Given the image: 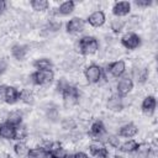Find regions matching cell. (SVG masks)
<instances>
[{
    "instance_id": "6da1fadb",
    "label": "cell",
    "mask_w": 158,
    "mask_h": 158,
    "mask_svg": "<svg viewBox=\"0 0 158 158\" xmlns=\"http://www.w3.org/2000/svg\"><path fill=\"white\" fill-rule=\"evenodd\" d=\"M77 48L83 56L95 54L99 51V41L94 36H83L77 42Z\"/></svg>"
},
{
    "instance_id": "7a4b0ae2",
    "label": "cell",
    "mask_w": 158,
    "mask_h": 158,
    "mask_svg": "<svg viewBox=\"0 0 158 158\" xmlns=\"http://www.w3.org/2000/svg\"><path fill=\"white\" fill-rule=\"evenodd\" d=\"M30 79L35 85L48 86L54 79V73L53 70H35L30 75Z\"/></svg>"
},
{
    "instance_id": "3957f363",
    "label": "cell",
    "mask_w": 158,
    "mask_h": 158,
    "mask_svg": "<svg viewBox=\"0 0 158 158\" xmlns=\"http://www.w3.org/2000/svg\"><path fill=\"white\" fill-rule=\"evenodd\" d=\"M88 135L94 139V141H99V142H102L105 144V139L107 137V131H106V127L104 125V122L101 120H96L91 123L90 128H89V132Z\"/></svg>"
},
{
    "instance_id": "277c9868",
    "label": "cell",
    "mask_w": 158,
    "mask_h": 158,
    "mask_svg": "<svg viewBox=\"0 0 158 158\" xmlns=\"http://www.w3.org/2000/svg\"><path fill=\"white\" fill-rule=\"evenodd\" d=\"M62 98H63V102H64V106L65 107H72L74 105H77L79 102V99H80V93H79V89L74 85H68L63 93H62Z\"/></svg>"
},
{
    "instance_id": "5b68a950",
    "label": "cell",
    "mask_w": 158,
    "mask_h": 158,
    "mask_svg": "<svg viewBox=\"0 0 158 158\" xmlns=\"http://www.w3.org/2000/svg\"><path fill=\"white\" fill-rule=\"evenodd\" d=\"M84 75L89 84H98L104 78V69L100 65L91 63L84 69Z\"/></svg>"
},
{
    "instance_id": "8992f818",
    "label": "cell",
    "mask_w": 158,
    "mask_h": 158,
    "mask_svg": "<svg viewBox=\"0 0 158 158\" xmlns=\"http://www.w3.org/2000/svg\"><path fill=\"white\" fill-rule=\"evenodd\" d=\"M120 42H121V44H122L126 49L133 51V49H136V48H138V47L141 46L142 40H141V37H139L137 33H135V32H127V33H125V35L121 37Z\"/></svg>"
},
{
    "instance_id": "52a82bcc",
    "label": "cell",
    "mask_w": 158,
    "mask_h": 158,
    "mask_svg": "<svg viewBox=\"0 0 158 158\" xmlns=\"http://www.w3.org/2000/svg\"><path fill=\"white\" fill-rule=\"evenodd\" d=\"M133 85H135V83L130 77H123L122 75L120 78V80L117 81V84H116V94L125 98L127 94H130L132 91Z\"/></svg>"
},
{
    "instance_id": "ba28073f",
    "label": "cell",
    "mask_w": 158,
    "mask_h": 158,
    "mask_svg": "<svg viewBox=\"0 0 158 158\" xmlns=\"http://www.w3.org/2000/svg\"><path fill=\"white\" fill-rule=\"evenodd\" d=\"M149 77V72H148V68L144 67V65H136L132 68V72H131V79L135 80L137 84H144L147 81Z\"/></svg>"
},
{
    "instance_id": "9c48e42d",
    "label": "cell",
    "mask_w": 158,
    "mask_h": 158,
    "mask_svg": "<svg viewBox=\"0 0 158 158\" xmlns=\"http://www.w3.org/2000/svg\"><path fill=\"white\" fill-rule=\"evenodd\" d=\"M89 152L91 154V158H107L109 157V151L106 146L99 141H94L89 144Z\"/></svg>"
},
{
    "instance_id": "30bf717a",
    "label": "cell",
    "mask_w": 158,
    "mask_h": 158,
    "mask_svg": "<svg viewBox=\"0 0 158 158\" xmlns=\"http://www.w3.org/2000/svg\"><path fill=\"white\" fill-rule=\"evenodd\" d=\"M85 25H86V22H85L84 19H81V17H73V19H70L65 23V30H67L68 33H73V35L74 33H80V32L84 31Z\"/></svg>"
},
{
    "instance_id": "8fae6325",
    "label": "cell",
    "mask_w": 158,
    "mask_h": 158,
    "mask_svg": "<svg viewBox=\"0 0 158 158\" xmlns=\"http://www.w3.org/2000/svg\"><path fill=\"white\" fill-rule=\"evenodd\" d=\"M107 72L114 77V78H121L125 72H126V63L123 59H118L115 62H111L107 65Z\"/></svg>"
},
{
    "instance_id": "7c38bea8",
    "label": "cell",
    "mask_w": 158,
    "mask_h": 158,
    "mask_svg": "<svg viewBox=\"0 0 158 158\" xmlns=\"http://www.w3.org/2000/svg\"><path fill=\"white\" fill-rule=\"evenodd\" d=\"M106 21V16L104 14V11L101 10H96L94 12H91L88 17H86V21L91 27H101Z\"/></svg>"
},
{
    "instance_id": "4fadbf2b",
    "label": "cell",
    "mask_w": 158,
    "mask_h": 158,
    "mask_svg": "<svg viewBox=\"0 0 158 158\" xmlns=\"http://www.w3.org/2000/svg\"><path fill=\"white\" fill-rule=\"evenodd\" d=\"M106 107L114 112L122 111L123 110V98L120 96L118 94H112L106 101Z\"/></svg>"
},
{
    "instance_id": "5bb4252c",
    "label": "cell",
    "mask_w": 158,
    "mask_h": 158,
    "mask_svg": "<svg viewBox=\"0 0 158 158\" xmlns=\"http://www.w3.org/2000/svg\"><path fill=\"white\" fill-rule=\"evenodd\" d=\"M156 107H157V100L153 95H148L143 99L142 104H141V110L144 115L147 116H152L156 111Z\"/></svg>"
},
{
    "instance_id": "9a60e30c",
    "label": "cell",
    "mask_w": 158,
    "mask_h": 158,
    "mask_svg": "<svg viewBox=\"0 0 158 158\" xmlns=\"http://www.w3.org/2000/svg\"><path fill=\"white\" fill-rule=\"evenodd\" d=\"M130 11H131V2L128 1H116L112 6V14L118 19L127 16Z\"/></svg>"
},
{
    "instance_id": "2e32d148",
    "label": "cell",
    "mask_w": 158,
    "mask_h": 158,
    "mask_svg": "<svg viewBox=\"0 0 158 158\" xmlns=\"http://www.w3.org/2000/svg\"><path fill=\"white\" fill-rule=\"evenodd\" d=\"M138 133V127L133 122H128L123 125L122 127L118 128L117 136L118 137H125V138H132Z\"/></svg>"
},
{
    "instance_id": "e0dca14e",
    "label": "cell",
    "mask_w": 158,
    "mask_h": 158,
    "mask_svg": "<svg viewBox=\"0 0 158 158\" xmlns=\"http://www.w3.org/2000/svg\"><path fill=\"white\" fill-rule=\"evenodd\" d=\"M75 9V2L72 1V0H68V1H63L58 9H53L52 14L53 15H60V16H67V15H70Z\"/></svg>"
},
{
    "instance_id": "ac0fdd59",
    "label": "cell",
    "mask_w": 158,
    "mask_h": 158,
    "mask_svg": "<svg viewBox=\"0 0 158 158\" xmlns=\"http://www.w3.org/2000/svg\"><path fill=\"white\" fill-rule=\"evenodd\" d=\"M28 52V46L27 44H20L16 43L11 47V56L16 59V60H23L26 54Z\"/></svg>"
},
{
    "instance_id": "d6986e66",
    "label": "cell",
    "mask_w": 158,
    "mask_h": 158,
    "mask_svg": "<svg viewBox=\"0 0 158 158\" xmlns=\"http://www.w3.org/2000/svg\"><path fill=\"white\" fill-rule=\"evenodd\" d=\"M0 137L7 141L15 139V126L7 123L6 121L1 122L0 123Z\"/></svg>"
},
{
    "instance_id": "ffe728a7",
    "label": "cell",
    "mask_w": 158,
    "mask_h": 158,
    "mask_svg": "<svg viewBox=\"0 0 158 158\" xmlns=\"http://www.w3.org/2000/svg\"><path fill=\"white\" fill-rule=\"evenodd\" d=\"M22 118H23V115H22V112L20 110H12V111L7 112L5 121L16 127V126L22 125Z\"/></svg>"
},
{
    "instance_id": "44dd1931",
    "label": "cell",
    "mask_w": 158,
    "mask_h": 158,
    "mask_svg": "<svg viewBox=\"0 0 158 158\" xmlns=\"http://www.w3.org/2000/svg\"><path fill=\"white\" fill-rule=\"evenodd\" d=\"M19 96H20V90L15 86L7 85L6 89V98H5V102L9 105H14L19 101Z\"/></svg>"
},
{
    "instance_id": "7402d4cb",
    "label": "cell",
    "mask_w": 158,
    "mask_h": 158,
    "mask_svg": "<svg viewBox=\"0 0 158 158\" xmlns=\"http://www.w3.org/2000/svg\"><path fill=\"white\" fill-rule=\"evenodd\" d=\"M36 70H52L53 62L49 58H38L32 63Z\"/></svg>"
},
{
    "instance_id": "603a6c76",
    "label": "cell",
    "mask_w": 158,
    "mask_h": 158,
    "mask_svg": "<svg viewBox=\"0 0 158 158\" xmlns=\"http://www.w3.org/2000/svg\"><path fill=\"white\" fill-rule=\"evenodd\" d=\"M138 147V143L135 139H127L126 142L118 146V151L122 153H135Z\"/></svg>"
},
{
    "instance_id": "cb8c5ba5",
    "label": "cell",
    "mask_w": 158,
    "mask_h": 158,
    "mask_svg": "<svg viewBox=\"0 0 158 158\" xmlns=\"http://www.w3.org/2000/svg\"><path fill=\"white\" fill-rule=\"evenodd\" d=\"M26 158H48V152L44 147H35L30 148Z\"/></svg>"
},
{
    "instance_id": "d4e9b609",
    "label": "cell",
    "mask_w": 158,
    "mask_h": 158,
    "mask_svg": "<svg viewBox=\"0 0 158 158\" xmlns=\"http://www.w3.org/2000/svg\"><path fill=\"white\" fill-rule=\"evenodd\" d=\"M136 153H137V158H149L152 153V147L149 143H138Z\"/></svg>"
},
{
    "instance_id": "484cf974",
    "label": "cell",
    "mask_w": 158,
    "mask_h": 158,
    "mask_svg": "<svg viewBox=\"0 0 158 158\" xmlns=\"http://www.w3.org/2000/svg\"><path fill=\"white\" fill-rule=\"evenodd\" d=\"M19 100H21L23 104L26 105H33L35 104V96L32 94V91H30L28 89H22L20 90V96Z\"/></svg>"
},
{
    "instance_id": "4316f807",
    "label": "cell",
    "mask_w": 158,
    "mask_h": 158,
    "mask_svg": "<svg viewBox=\"0 0 158 158\" xmlns=\"http://www.w3.org/2000/svg\"><path fill=\"white\" fill-rule=\"evenodd\" d=\"M28 151H30V148H28V146L23 141H19L14 146V152H15V154L17 157H26Z\"/></svg>"
},
{
    "instance_id": "83f0119b",
    "label": "cell",
    "mask_w": 158,
    "mask_h": 158,
    "mask_svg": "<svg viewBox=\"0 0 158 158\" xmlns=\"http://www.w3.org/2000/svg\"><path fill=\"white\" fill-rule=\"evenodd\" d=\"M32 10L37 11V12H42V11H46L48 10V6H49V2L47 0H32L30 2Z\"/></svg>"
},
{
    "instance_id": "f1b7e54d",
    "label": "cell",
    "mask_w": 158,
    "mask_h": 158,
    "mask_svg": "<svg viewBox=\"0 0 158 158\" xmlns=\"http://www.w3.org/2000/svg\"><path fill=\"white\" fill-rule=\"evenodd\" d=\"M125 26H126V21L122 20V19H118V17L112 20L111 23H110V28L112 30L114 33H120L125 28Z\"/></svg>"
},
{
    "instance_id": "f546056e",
    "label": "cell",
    "mask_w": 158,
    "mask_h": 158,
    "mask_svg": "<svg viewBox=\"0 0 158 158\" xmlns=\"http://www.w3.org/2000/svg\"><path fill=\"white\" fill-rule=\"evenodd\" d=\"M28 135V131L26 128V126L23 125H20V126H16L15 127V139L19 142V141H25L26 137Z\"/></svg>"
},
{
    "instance_id": "4dcf8cb0",
    "label": "cell",
    "mask_w": 158,
    "mask_h": 158,
    "mask_svg": "<svg viewBox=\"0 0 158 158\" xmlns=\"http://www.w3.org/2000/svg\"><path fill=\"white\" fill-rule=\"evenodd\" d=\"M60 125H62V128L69 130V131L77 128V121H75L74 118H72V117H65V118H63L62 122H60Z\"/></svg>"
},
{
    "instance_id": "1f68e13d",
    "label": "cell",
    "mask_w": 158,
    "mask_h": 158,
    "mask_svg": "<svg viewBox=\"0 0 158 158\" xmlns=\"http://www.w3.org/2000/svg\"><path fill=\"white\" fill-rule=\"evenodd\" d=\"M105 143H107L112 148H118V146L121 144L118 136H115V135H107V137L105 139Z\"/></svg>"
},
{
    "instance_id": "d6a6232c",
    "label": "cell",
    "mask_w": 158,
    "mask_h": 158,
    "mask_svg": "<svg viewBox=\"0 0 158 158\" xmlns=\"http://www.w3.org/2000/svg\"><path fill=\"white\" fill-rule=\"evenodd\" d=\"M46 115H47V117H48L51 121H53V122L57 121L58 117H59V114H58L57 107H48L47 111H46Z\"/></svg>"
},
{
    "instance_id": "836d02e7",
    "label": "cell",
    "mask_w": 158,
    "mask_h": 158,
    "mask_svg": "<svg viewBox=\"0 0 158 158\" xmlns=\"http://www.w3.org/2000/svg\"><path fill=\"white\" fill-rule=\"evenodd\" d=\"M60 21H57V20H51L48 23H47V28L49 31H58L60 28Z\"/></svg>"
},
{
    "instance_id": "e575fe53",
    "label": "cell",
    "mask_w": 158,
    "mask_h": 158,
    "mask_svg": "<svg viewBox=\"0 0 158 158\" xmlns=\"http://www.w3.org/2000/svg\"><path fill=\"white\" fill-rule=\"evenodd\" d=\"M152 0H135V5L141 7V9H146V7H149L152 5Z\"/></svg>"
},
{
    "instance_id": "d590c367",
    "label": "cell",
    "mask_w": 158,
    "mask_h": 158,
    "mask_svg": "<svg viewBox=\"0 0 158 158\" xmlns=\"http://www.w3.org/2000/svg\"><path fill=\"white\" fill-rule=\"evenodd\" d=\"M68 85H69V83H68V81H67L64 78L59 79V80H58V83H57V91L62 94V93H63V90H64V89H65Z\"/></svg>"
},
{
    "instance_id": "8d00e7d4",
    "label": "cell",
    "mask_w": 158,
    "mask_h": 158,
    "mask_svg": "<svg viewBox=\"0 0 158 158\" xmlns=\"http://www.w3.org/2000/svg\"><path fill=\"white\" fill-rule=\"evenodd\" d=\"M6 89H7V85H5V84H1L0 85V102H5Z\"/></svg>"
},
{
    "instance_id": "74e56055",
    "label": "cell",
    "mask_w": 158,
    "mask_h": 158,
    "mask_svg": "<svg viewBox=\"0 0 158 158\" xmlns=\"http://www.w3.org/2000/svg\"><path fill=\"white\" fill-rule=\"evenodd\" d=\"M7 69V60L5 58L0 59V74H4Z\"/></svg>"
},
{
    "instance_id": "f35d334b",
    "label": "cell",
    "mask_w": 158,
    "mask_h": 158,
    "mask_svg": "<svg viewBox=\"0 0 158 158\" xmlns=\"http://www.w3.org/2000/svg\"><path fill=\"white\" fill-rule=\"evenodd\" d=\"M74 157L75 158H90L86 153H84V152H78V153H74Z\"/></svg>"
},
{
    "instance_id": "ab89813d",
    "label": "cell",
    "mask_w": 158,
    "mask_h": 158,
    "mask_svg": "<svg viewBox=\"0 0 158 158\" xmlns=\"http://www.w3.org/2000/svg\"><path fill=\"white\" fill-rule=\"evenodd\" d=\"M6 10V1L0 0V15L4 14V11Z\"/></svg>"
},
{
    "instance_id": "60d3db41",
    "label": "cell",
    "mask_w": 158,
    "mask_h": 158,
    "mask_svg": "<svg viewBox=\"0 0 158 158\" xmlns=\"http://www.w3.org/2000/svg\"><path fill=\"white\" fill-rule=\"evenodd\" d=\"M62 158H75V157H74V154H72V153H65Z\"/></svg>"
},
{
    "instance_id": "b9f144b4",
    "label": "cell",
    "mask_w": 158,
    "mask_h": 158,
    "mask_svg": "<svg viewBox=\"0 0 158 158\" xmlns=\"http://www.w3.org/2000/svg\"><path fill=\"white\" fill-rule=\"evenodd\" d=\"M115 158H126V157H125V156H121V154H116Z\"/></svg>"
},
{
    "instance_id": "7bdbcfd3",
    "label": "cell",
    "mask_w": 158,
    "mask_h": 158,
    "mask_svg": "<svg viewBox=\"0 0 158 158\" xmlns=\"http://www.w3.org/2000/svg\"><path fill=\"white\" fill-rule=\"evenodd\" d=\"M4 158H12V157H11L10 154H5V157H4Z\"/></svg>"
}]
</instances>
